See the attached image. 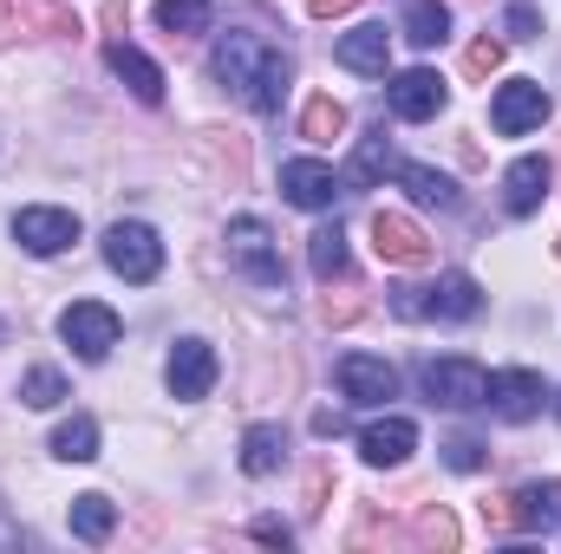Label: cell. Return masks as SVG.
Here are the masks:
<instances>
[{
	"instance_id": "1",
	"label": "cell",
	"mask_w": 561,
	"mask_h": 554,
	"mask_svg": "<svg viewBox=\"0 0 561 554\" xmlns=\"http://www.w3.org/2000/svg\"><path fill=\"white\" fill-rule=\"evenodd\" d=\"M216 79L229 85V99H242L249 112H280V99H287V85H294V59H287V46L268 39V33H255V26H229L222 39H216Z\"/></svg>"
},
{
	"instance_id": "2",
	"label": "cell",
	"mask_w": 561,
	"mask_h": 554,
	"mask_svg": "<svg viewBox=\"0 0 561 554\" xmlns=\"http://www.w3.org/2000/svg\"><path fill=\"white\" fill-rule=\"evenodd\" d=\"M392 313L399 320H477L483 313V287L470 275H437L431 287H399Z\"/></svg>"
},
{
	"instance_id": "3",
	"label": "cell",
	"mask_w": 561,
	"mask_h": 554,
	"mask_svg": "<svg viewBox=\"0 0 561 554\" xmlns=\"http://www.w3.org/2000/svg\"><path fill=\"white\" fill-rule=\"evenodd\" d=\"M105 268L118 280H131V287L157 280L163 275V242H157V229H150V222H112V229H105Z\"/></svg>"
},
{
	"instance_id": "4",
	"label": "cell",
	"mask_w": 561,
	"mask_h": 554,
	"mask_svg": "<svg viewBox=\"0 0 561 554\" xmlns=\"http://www.w3.org/2000/svg\"><path fill=\"white\" fill-rule=\"evenodd\" d=\"M229 268H242L255 287H280V275H287L280 268V242L262 216H236L229 222Z\"/></svg>"
},
{
	"instance_id": "5",
	"label": "cell",
	"mask_w": 561,
	"mask_h": 554,
	"mask_svg": "<svg viewBox=\"0 0 561 554\" xmlns=\"http://www.w3.org/2000/svg\"><path fill=\"white\" fill-rule=\"evenodd\" d=\"M424 399L444 412H477L490 405V372L477 359H431L424 366Z\"/></svg>"
},
{
	"instance_id": "6",
	"label": "cell",
	"mask_w": 561,
	"mask_h": 554,
	"mask_svg": "<svg viewBox=\"0 0 561 554\" xmlns=\"http://www.w3.org/2000/svg\"><path fill=\"white\" fill-rule=\"evenodd\" d=\"M490 125H496V138H529V131H542V125H549V92H542L536 79H510V85H496V99H490Z\"/></svg>"
},
{
	"instance_id": "7",
	"label": "cell",
	"mask_w": 561,
	"mask_h": 554,
	"mask_svg": "<svg viewBox=\"0 0 561 554\" xmlns=\"http://www.w3.org/2000/svg\"><path fill=\"white\" fill-rule=\"evenodd\" d=\"M118 313L105 307V300H72L66 313H59V339L79 353V359H105L112 346H118Z\"/></svg>"
},
{
	"instance_id": "8",
	"label": "cell",
	"mask_w": 561,
	"mask_h": 554,
	"mask_svg": "<svg viewBox=\"0 0 561 554\" xmlns=\"http://www.w3.org/2000/svg\"><path fill=\"white\" fill-rule=\"evenodd\" d=\"M340 189H346V176H333V163H320V157H287L280 163V196L294 203V209H333L340 203Z\"/></svg>"
},
{
	"instance_id": "9",
	"label": "cell",
	"mask_w": 561,
	"mask_h": 554,
	"mask_svg": "<svg viewBox=\"0 0 561 554\" xmlns=\"http://www.w3.org/2000/svg\"><path fill=\"white\" fill-rule=\"evenodd\" d=\"M163 385H170V399H183V405L209 399V385H216V346H209V339H176L170 359H163Z\"/></svg>"
},
{
	"instance_id": "10",
	"label": "cell",
	"mask_w": 561,
	"mask_h": 554,
	"mask_svg": "<svg viewBox=\"0 0 561 554\" xmlns=\"http://www.w3.org/2000/svg\"><path fill=\"white\" fill-rule=\"evenodd\" d=\"M542 405H549L542 372H529V366H503V372H490V412L503 417V424H529Z\"/></svg>"
},
{
	"instance_id": "11",
	"label": "cell",
	"mask_w": 561,
	"mask_h": 554,
	"mask_svg": "<svg viewBox=\"0 0 561 554\" xmlns=\"http://www.w3.org/2000/svg\"><path fill=\"white\" fill-rule=\"evenodd\" d=\"M373 249H379L386 268H424L431 262V235H424L412 216H399V209H379L373 216Z\"/></svg>"
},
{
	"instance_id": "12",
	"label": "cell",
	"mask_w": 561,
	"mask_h": 554,
	"mask_svg": "<svg viewBox=\"0 0 561 554\" xmlns=\"http://www.w3.org/2000/svg\"><path fill=\"white\" fill-rule=\"evenodd\" d=\"M13 242L26 255H66L79 242V216L72 209H20L13 216Z\"/></svg>"
},
{
	"instance_id": "13",
	"label": "cell",
	"mask_w": 561,
	"mask_h": 554,
	"mask_svg": "<svg viewBox=\"0 0 561 554\" xmlns=\"http://www.w3.org/2000/svg\"><path fill=\"white\" fill-rule=\"evenodd\" d=\"M333 379H340L346 405H386V399H399V372L386 359H373V353H346L333 366Z\"/></svg>"
},
{
	"instance_id": "14",
	"label": "cell",
	"mask_w": 561,
	"mask_h": 554,
	"mask_svg": "<svg viewBox=\"0 0 561 554\" xmlns=\"http://www.w3.org/2000/svg\"><path fill=\"white\" fill-rule=\"evenodd\" d=\"M496 522H510V529H523V535H556L561 529V483H529V489H516V496L496 509Z\"/></svg>"
},
{
	"instance_id": "15",
	"label": "cell",
	"mask_w": 561,
	"mask_h": 554,
	"mask_svg": "<svg viewBox=\"0 0 561 554\" xmlns=\"http://www.w3.org/2000/svg\"><path fill=\"white\" fill-rule=\"evenodd\" d=\"M386 105H392V118L424 125V118H437V112H444V79H437L431 66H412V72H399V79L386 85Z\"/></svg>"
},
{
	"instance_id": "16",
	"label": "cell",
	"mask_w": 561,
	"mask_h": 554,
	"mask_svg": "<svg viewBox=\"0 0 561 554\" xmlns=\"http://www.w3.org/2000/svg\"><path fill=\"white\" fill-rule=\"evenodd\" d=\"M549 183H556V163H549V157H516V163L503 170V209H510V216H536L542 196H549Z\"/></svg>"
},
{
	"instance_id": "17",
	"label": "cell",
	"mask_w": 561,
	"mask_h": 554,
	"mask_svg": "<svg viewBox=\"0 0 561 554\" xmlns=\"http://www.w3.org/2000/svg\"><path fill=\"white\" fill-rule=\"evenodd\" d=\"M419 450V424L412 417H373L366 430H359V457L373 463V470H392V463H405Z\"/></svg>"
},
{
	"instance_id": "18",
	"label": "cell",
	"mask_w": 561,
	"mask_h": 554,
	"mask_svg": "<svg viewBox=\"0 0 561 554\" xmlns=\"http://www.w3.org/2000/svg\"><path fill=\"white\" fill-rule=\"evenodd\" d=\"M333 59H340L346 72H373V79H386V66H392V33L366 20V26H353V33L333 39Z\"/></svg>"
},
{
	"instance_id": "19",
	"label": "cell",
	"mask_w": 561,
	"mask_h": 554,
	"mask_svg": "<svg viewBox=\"0 0 561 554\" xmlns=\"http://www.w3.org/2000/svg\"><path fill=\"white\" fill-rule=\"evenodd\" d=\"M105 59H112V72L131 85V99H144V105H163V85H170V79H163V66H157V59H144L131 39H112V46H105Z\"/></svg>"
},
{
	"instance_id": "20",
	"label": "cell",
	"mask_w": 561,
	"mask_h": 554,
	"mask_svg": "<svg viewBox=\"0 0 561 554\" xmlns=\"http://www.w3.org/2000/svg\"><path fill=\"white\" fill-rule=\"evenodd\" d=\"M280 463H287V430L280 424H249L242 430V470L249 476H275Z\"/></svg>"
},
{
	"instance_id": "21",
	"label": "cell",
	"mask_w": 561,
	"mask_h": 554,
	"mask_svg": "<svg viewBox=\"0 0 561 554\" xmlns=\"http://www.w3.org/2000/svg\"><path fill=\"white\" fill-rule=\"evenodd\" d=\"M66 522H72V535H79V542H105V535H112V522H118V503H112V496H99V489H92V496H72Z\"/></svg>"
},
{
	"instance_id": "22",
	"label": "cell",
	"mask_w": 561,
	"mask_h": 554,
	"mask_svg": "<svg viewBox=\"0 0 561 554\" xmlns=\"http://www.w3.org/2000/svg\"><path fill=\"white\" fill-rule=\"evenodd\" d=\"M392 176L419 196V203H437V209H457L463 196H457V183L444 176V170H431V163H392Z\"/></svg>"
},
{
	"instance_id": "23",
	"label": "cell",
	"mask_w": 561,
	"mask_h": 554,
	"mask_svg": "<svg viewBox=\"0 0 561 554\" xmlns=\"http://www.w3.org/2000/svg\"><path fill=\"white\" fill-rule=\"evenodd\" d=\"M405 39H412L419 53L444 46V39H450V7H444V0H412V7H405Z\"/></svg>"
},
{
	"instance_id": "24",
	"label": "cell",
	"mask_w": 561,
	"mask_h": 554,
	"mask_svg": "<svg viewBox=\"0 0 561 554\" xmlns=\"http://www.w3.org/2000/svg\"><path fill=\"white\" fill-rule=\"evenodd\" d=\"M66 399H72V385H66L59 366H33V372H20V405L53 412V405H66Z\"/></svg>"
},
{
	"instance_id": "25",
	"label": "cell",
	"mask_w": 561,
	"mask_h": 554,
	"mask_svg": "<svg viewBox=\"0 0 561 554\" xmlns=\"http://www.w3.org/2000/svg\"><path fill=\"white\" fill-rule=\"evenodd\" d=\"M53 457H59V463H92V457H99V424L85 412L66 417V424L53 430Z\"/></svg>"
},
{
	"instance_id": "26",
	"label": "cell",
	"mask_w": 561,
	"mask_h": 554,
	"mask_svg": "<svg viewBox=\"0 0 561 554\" xmlns=\"http://www.w3.org/2000/svg\"><path fill=\"white\" fill-rule=\"evenodd\" d=\"M340 131H346V105H340V99H327V92H320V99H307V112H300V138H307V143H333Z\"/></svg>"
},
{
	"instance_id": "27",
	"label": "cell",
	"mask_w": 561,
	"mask_h": 554,
	"mask_svg": "<svg viewBox=\"0 0 561 554\" xmlns=\"http://www.w3.org/2000/svg\"><path fill=\"white\" fill-rule=\"evenodd\" d=\"M209 0H157V26L163 33H209Z\"/></svg>"
},
{
	"instance_id": "28",
	"label": "cell",
	"mask_w": 561,
	"mask_h": 554,
	"mask_svg": "<svg viewBox=\"0 0 561 554\" xmlns=\"http://www.w3.org/2000/svg\"><path fill=\"white\" fill-rule=\"evenodd\" d=\"M307 262H313V275H320V280H346V235H340V222L313 235Z\"/></svg>"
},
{
	"instance_id": "29",
	"label": "cell",
	"mask_w": 561,
	"mask_h": 554,
	"mask_svg": "<svg viewBox=\"0 0 561 554\" xmlns=\"http://www.w3.org/2000/svg\"><path fill=\"white\" fill-rule=\"evenodd\" d=\"M412 542H419V549H457V522H450L444 509H419Z\"/></svg>"
},
{
	"instance_id": "30",
	"label": "cell",
	"mask_w": 561,
	"mask_h": 554,
	"mask_svg": "<svg viewBox=\"0 0 561 554\" xmlns=\"http://www.w3.org/2000/svg\"><path fill=\"white\" fill-rule=\"evenodd\" d=\"M463 66H470V72H496V66H503V39H490V33H483V39H470Z\"/></svg>"
},
{
	"instance_id": "31",
	"label": "cell",
	"mask_w": 561,
	"mask_h": 554,
	"mask_svg": "<svg viewBox=\"0 0 561 554\" xmlns=\"http://www.w3.org/2000/svg\"><path fill=\"white\" fill-rule=\"evenodd\" d=\"M444 463H450V470H483V443H477V437H450V443H444Z\"/></svg>"
},
{
	"instance_id": "32",
	"label": "cell",
	"mask_w": 561,
	"mask_h": 554,
	"mask_svg": "<svg viewBox=\"0 0 561 554\" xmlns=\"http://www.w3.org/2000/svg\"><path fill=\"white\" fill-rule=\"evenodd\" d=\"M536 33H542L536 7H529V0H516V7H510V39H536Z\"/></svg>"
},
{
	"instance_id": "33",
	"label": "cell",
	"mask_w": 561,
	"mask_h": 554,
	"mask_svg": "<svg viewBox=\"0 0 561 554\" xmlns=\"http://www.w3.org/2000/svg\"><path fill=\"white\" fill-rule=\"evenodd\" d=\"M7 549H20V522H13V516H7V503H0V554Z\"/></svg>"
},
{
	"instance_id": "34",
	"label": "cell",
	"mask_w": 561,
	"mask_h": 554,
	"mask_svg": "<svg viewBox=\"0 0 561 554\" xmlns=\"http://www.w3.org/2000/svg\"><path fill=\"white\" fill-rule=\"evenodd\" d=\"M320 313H327V320H353V313H359V300H327Z\"/></svg>"
},
{
	"instance_id": "35",
	"label": "cell",
	"mask_w": 561,
	"mask_h": 554,
	"mask_svg": "<svg viewBox=\"0 0 561 554\" xmlns=\"http://www.w3.org/2000/svg\"><path fill=\"white\" fill-rule=\"evenodd\" d=\"M255 535H262V542H280V549H287V542H294V535H287V529H280V522H255Z\"/></svg>"
},
{
	"instance_id": "36",
	"label": "cell",
	"mask_w": 561,
	"mask_h": 554,
	"mask_svg": "<svg viewBox=\"0 0 561 554\" xmlns=\"http://www.w3.org/2000/svg\"><path fill=\"white\" fill-rule=\"evenodd\" d=\"M353 0H313V13H346Z\"/></svg>"
},
{
	"instance_id": "37",
	"label": "cell",
	"mask_w": 561,
	"mask_h": 554,
	"mask_svg": "<svg viewBox=\"0 0 561 554\" xmlns=\"http://www.w3.org/2000/svg\"><path fill=\"white\" fill-rule=\"evenodd\" d=\"M0 339H7V320H0Z\"/></svg>"
},
{
	"instance_id": "38",
	"label": "cell",
	"mask_w": 561,
	"mask_h": 554,
	"mask_svg": "<svg viewBox=\"0 0 561 554\" xmlns=\"http://www.w3.org/2000/svg\"><path fill=\"white\" fill-rule=\"evenodd\" d=\"M556 417H561V399H556Z\"/></svg>"
}]
</instances>
